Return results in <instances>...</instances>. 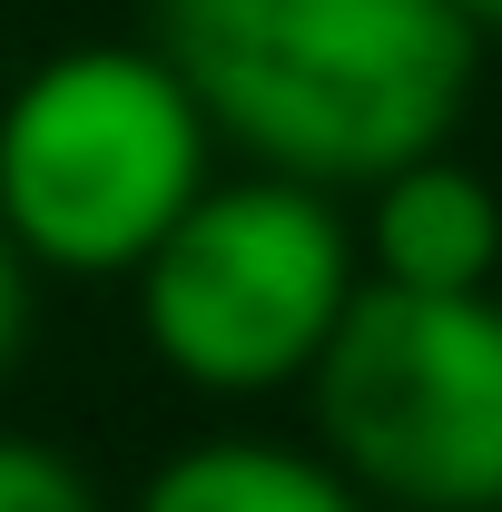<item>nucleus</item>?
<instances>
[{
	"label": "nucleus",
	"instance_id": "nucleus-1",
	"mask_svg": "<svg viewBox=\"0 0 502 512\" xmlns=\"http://www.w3.org/2000/svg\"><path fill=\"white\" fill-rule=\"evenodd\" d=\"M148 50L207 138L335 197L453 138L483 40L453 0H148Z\"/></svg>",
	"mask_w": 502,
	"mask_h": 512
},
{
	"label": "nucleus",
	"instance_id": "nucleus-2",
	"mask_svg": "<svg viewBox=\"0 0 502 512\" xmlns=\"http://www.w3.org/2000/svg\"><path fill=\"white\" fill-rule=\"evenodd\" d=\"M207 119L148 40L50 50L0 99V237L30 276H138L207 188Z\"/></svg>",
	"mask_w": 502,
	"mask_h": 512
},
{
	"label": "nucleus",
	"instance_id": "nucleus-3",
	"mask_svg": "<svg viewBox=\"0 0 502 512\" xmlns=\"http://www.w3.org/2000/svg\"><path fill=\"white\" fill-rule=\"evenodd\" d=\"M128 286H138V335L168 375L247 404V394L315 375V355L335 345L365 286V256L325 188L256 168L227 188L207 178Z\"/></svg>",
	"mask_w": 502,
	"mask_h": 512
},
{
	"label": "nucleus",
	"instance_id": "nucleus-4",
	"mask_svg": "<svg viewBox=\"0 0 502 512\" xmlns=\"http://www.w3.org/2000/svg\"><path fill=\"white\" fill-rule=\"evenodd\" d=\"M325 463L404 512H502V296L355 286L306 375Z\"/></svg>",
	"mask_w": 502,
	"mask_h": 512
},
{
	"label": "nucleus",
	"instance_id": "nucleus-5",
	"mask_svg": "<svg viewBox=\"0 0 502 512\" xmlns=\"http://www.w3.org/2000/svg\"><path fill=\"white\" fill-rule=\"evenodd\" d=\"M365 286L404 296H493L502 276V197L453 148L414 158L365 188Z\"/></svg>",
	"mask_w": 502,
	"mask_h": 512
},
{
	"label": "nucleus",
	"instance_id": "nucleus-6",
	"mask_svg": "<svg viewBox=\"0 0 502 512\" xmlns=\"http://www.w3.org/2000/svg\"><path fill=\"white\" fill-rule=\"evenodd\" d=\"M128 512H375L325 453L306 444H266V434H207L178 444Z\"/></svg>",
	"mask_w": 502,
	"mask_h": 512
},
{
	"label": "nucleus",
	"instance_id": "nucleus-7",
	"mask_svg": "<svg viewBox=\"0 0 502 512\" xmlns=\"http://www.w3.org/2000/svg\"><path fill=\"white\" fill-rule=\"evenodd\" d=\"M0 512H109L99 483L40 434H0Z\"/></svg>",
	"mask_w": 502,
	"mask_h": 512
},
{
	"label": "nucleus",
	"instance_id": "nucleus-8",
	"mask_svg": "<svg viewBox=\"0 0 502 512\" xmlns=\"http://www.w3.org/2000/svg\"><path fill=\"white\" fill-rule=\"evenodd\" d=\"M30 316H40V276H30V256L0 237V375L30 355Z\"/></svg>",
	"mask_w": 502,
	"mask_h": 512
},
{
	"label": "nucleus",
	"instance_id": "nucleus-9",
	"mask_svg": "<svg viewBox=\"0 0 502 512\" xmlns=\"http://www.w3.org/2000/svg\"><path fill=\"white\" fill-rule=\"evenodd\" d=\"M453 10L473 20V40H483V30H502V0H453Z\"/></svg>",
	"mask_w": 502,
	"mask_h": 512
}]
</instances>
